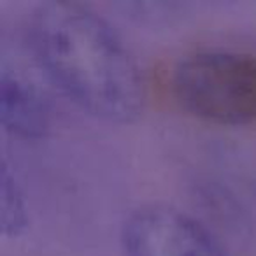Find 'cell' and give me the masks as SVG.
I'll use <instances>...</instances> for the list:
<instances>
[{
  "label": "cell",
  "mask_w": 256,
  "mask_h": 256,
  "mask_svg": "<svg viewBox=\"0 0 256 256\" xmlns=\"http://www.w3.org/2000/svg\"><path fill=\"white\" fill-rule=\"evenodd\" d=\"M170 92L184 112L207 123H256V56L221 48L186 53L170 72Z\"/></svg>",
  "instance_id": "obj_2"
},
{
  "label": "cell",
  "mask_w": 256,
  "mask_h": 256,
  "mask_svg": "<svg viewBox=\"0 0 256 256\" xmlns=\"http://www.w3.org/2000/svg\"><path fill=\"white\" fill-rule=\"evenodd\" d=\"M0 121L20 139H40L50 128V109L44 96L16 72L2 70Z\"/></svg>",
  "instance_id": "obj_4"
},
{
  "label": "cell",
  "mask_w": 256,
  "mask_h": 256,
  "mask_svg": "<svg viewBox=\"0 0 256 256\" xmlns=\"http://www.w3.org/2000/svg\"><path fill=\"white\" fill-rule=\"evenodd\" d=\"M28 40L44 74L86 114L120 124L142 114L148 93L139 62L95 9L42 2L30 16Z\"/></svg>",
  "instance_id": "obj_1"
},
{
  "label": "cell",
  "mask_w": 256,
  "mask_h": 256,
  "mask_svg": "<svg viewBox=\"0 0 256 256\" xmlns=\"http://www.w3.org/2000/svg\"><path fill=\"white\" fill-rule=\"evenodd\" d=\"M123 256H230L195 216L167 204H146L121 226Z\"/></svg>",
  "instance_id": "obj_3"
},
{
  "label": "cell",
  "mask_w": 256,
  "mask_h": 256,
  "mask_svg": "<svg viewBox=\"0 0 256 256\" xmlns=\"http://www.w3.org/2000/svg\"><path fill=\"white\" fill-rule=\"evenodd\" d=\"M28 224L23 190L8 162L0 165V226L6 237H20Z\"/></svg>",
  "instance_id": "obj_5"
}]
</instances>
